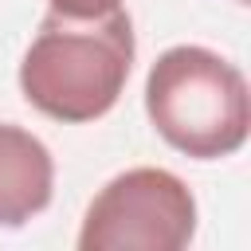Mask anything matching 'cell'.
Here are the masks:
<instances>
[{
	"instance_id": "obj_5",
	"label": "cell",
	"mask_w": 251,
	"mask_h": 251,
	"mask_svg": "<svg viewBox=\"0 0 251 251\" xmlns=\"http://www.w3.org/2000/svg\"><path fill=\"white\" fill-rule=\"evenodd\" d=\"M51 12H63V16H102L110 8H122V0H47Z\"/></svg>"
},
{
	"instance_id": "obj_3",
	"label": "cell",
	"mask_w": 251,
	"mask_h": 251,
	"mask_svg": "<svg viewBox=\"0 0 251 251\" xmlns=\"http://www.w3.org/2000/svg\"><path fill=\"white\" fill-rule=\"evenodd\" d=\"M196 235V196L169 169H126L86 208L78 251H180Z\"/></svg>"
},
{
	"instance_id": "obj_1",
	"label": "cell",
	"mask_w": 251,
	"mask_h": 251,
	"mask_svg": "<svg viewBox=\"0 0 251 251\" xmlns=\"http://www.w3.org/2000/svg\"><path fill=\"white\" fill-rule=\"evenodd\" d=\"M133 20L126 8L102 16L47 12L20 59V94L43 118L82 126L110 114L133 71Z\"/></svg>"
},
{
	"instance_id": "obj_4",
	"label": "cell",
	"mask_w": 251,
	"mask_h": 251,
	"mask_svg": "<svg viewBox=\"0 0 251 251\" xmlns=\"http://www.w3.org/2000/svg\"><path fill=\"white\" fill-rule=\"evenodd\" d=\"M55 192L51 149L24 126L0 122V227H24Z\"/></svg>"
},
{
	"instance_id": "obj_2",
	"label": "cell",
	"mask_w": 251,
	"mask_h": 251,
	"mask_svg": "<svg viewBox=\"0 0 251 251\" xmlns=\"http://www.w3.org/2000/svg\"><path fill=\"white\" fill-rule=\"evenodd\" d=\"M145 114L176 153L192 161L231 157L243 149L251 129L247 78L216 51L176 43L149 67Z\"/></svg>"
}]
</instances>
